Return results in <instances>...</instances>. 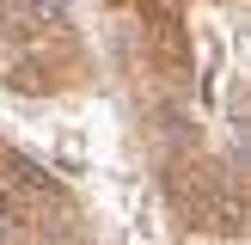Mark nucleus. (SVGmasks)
I'll use <instances>...</instances> for the list:
<instances>
[{
    "instance_id": "obj_2",
    "label": "nucleus",
    "mask_w": 251,
    "mask_h": 245,
    "mask_svg": "<svg viewBox=\"0 0 251 245\" xmlns=\"http://www.w3.org/2000/svg\"><path fill=\"white\" fill-rule=\"evenodd\" d=\"M166 196L172 208H178L184 227H202V233H239V178H233L227 166H215V159L202 153H184L166 166Z\"/></svg>"
},
{
    "instance_id": "obj_4",
    "label": "nucleus",
    "mask_w": 251,
    "mask_h": 245,
    "mask_svg": "<svg viewBox=\"0 0 251 245\" xmlns=\"http://www.w3.org/2000/svg\"><path fill=\"white\" fill-rule=\"evenodd\" d=\"M98 6H110V12H135L141 0H98Z\"/></svg>"
},
{
    "instance_id": "obj_1",
    "label": "nucleus",
    "mask_w": 251,
    "mask_h": 245,
    "mask_svg": "<svg viewBox=\"0 0 251 245\" xmlns=\"http://www.w3.org/2000/svg\"><path fill=\"white\" fill-rule=\"evenodd\" d=\"M92 49L55 0H0V86L25 98H55L86 86Z\"/></svg>"
},
{
    "instance_id": "obj_3",
    "label": "nucleus",
    "mask_w": 251,
    "mask_h": 245,
    "mask_svg": "<svg viewBox=\"0 0 251 245\" xmlns=\"http://www.w3.org/2000/svg\"><path fill=\"white\" fill-rule=\"evenodd\" d=\"M135 19H141L147 68H153L166 86H178V92H184L190 74H196V43H190V24H184V0H141Z\"/></svg>"
}]
</instances>
